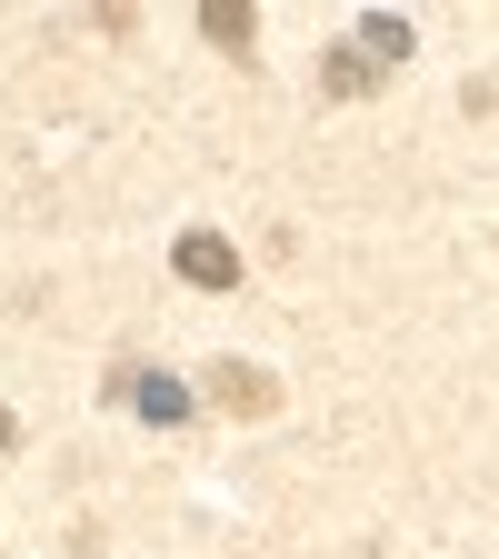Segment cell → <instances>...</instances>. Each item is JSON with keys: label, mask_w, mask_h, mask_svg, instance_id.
<instances>
[{"label": "cell", "mask_w": 499, "mask_h": 559, "mask_svg": "<svg viewBox=\"0 0 499 559\" xmlns=\"http://www.w3.org/2000/svg\"><path fill=\"white\" fill-rule=\"evenodd\" d=\"M200 31L221 40V50H250V31H260V11L250 0H200Z\"/></svg>", "instance_id": "cell-5"}, {"label": "cell", "mask_w": 499, "mask_h": 559, "mask_svg": "<svg viewBox=\"0 0 499 559\" xmlns=\"http://www.w3.org/2000/svg\"><path fill=\"white\" fill-rule=\"evenodd\" d=\"M170 270L190 280V290H240V250H230L221 230H180V250H170Z\"/></svg>", "instance_id": "cell-1"}, {"label": "cell", "mask_w": 499, "mask_h": 559, "mask_svg": "<svg viewBox=\"0 0 499 559\" xmlns=\"http://www.w3.org/2000/svg\"><path fill=\"white\" fill-rule=\"evenodd\" d=\"M360 50H370V60H409V21H400V11H370V21H360Z\"/></svg>", "instance_id": "cell-6"}, {"label": "cell", "mask_w": 499, "mask_h": 559, "mask_svg": "<svg viewBox=\"0 0 499 559\" xmlns=\"http://www.w3.org/2000/svg\"><path fill=\"white\" fill-rule=\"evenodd\" d=\"M210 400H221L230 419H270V409H280V380L250 370V360H210Z\"/></svg>", "instance_id": "cell-2"}, {"label": "cell", "mask_w": 499, "mask_h": 559, "mask_svg": "<svg viewBox=\"0 0 499 559\" xmlns=\"http://www.w3.org/2000/svg\"><path fill=\"white\" fill-rule=\"evenodd\" d=\"M120 400H130L140 419H161V430H170V419H190V390H180L170 370H120Z\"/></svg>", "instance_id": "cell-3"}, {"label": "cell", "mask_w": 499, "mask_h": 559, "mask_svg": "<svg viewBox=\"0 0 499 559\" xmlns=\"http://www.w3.org/2000/svg\"><path fill=\"white\" fill-rule=\"evenodd\" d=\"M370 81H380V60H370V50H330V60H320V91H330V100H360Z\"/></svg>", "instance_id": "cell-4"}]
</instances>
